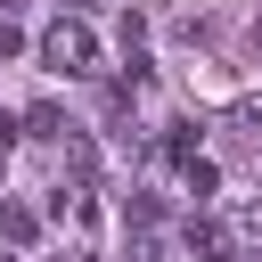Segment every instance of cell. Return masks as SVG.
Instances as JSON below:
<instances>
[{
	"label": "cell",
	"instance_id": "1",
	"mask_svg": "<svg viewBox=\"0 0 262 262\" xmlns=\"http://www.w3.org/2000/svg\"><path fill=\"white\" fill-rule=\"evenodd\" d=\"M41 49H49V66H66V74H90V57H98V49H90V33H82V25H57V33H49V41H41Z\"/></svg>",
	"mask_w": 262,
	"mask_h": 262
}]
</instances>
